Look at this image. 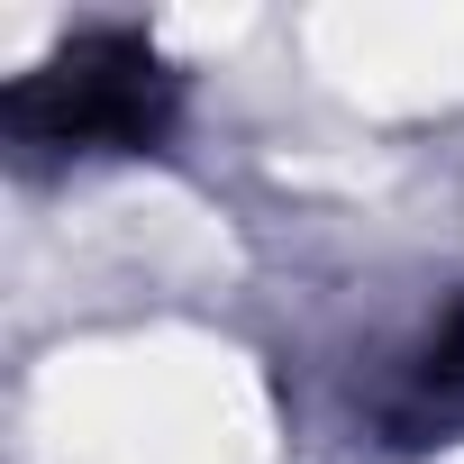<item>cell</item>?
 I'll list each match as a JSON object with an SVG mask.
<instances>
[{"instance_id": "6da1fadb", "label": "cell", "mask_w": 464, "mask_h": 464, "mask_svg": "<svg viewBox=\"0 0 464 464\" xmlns=\"http://www.w3.org/2000/svg\"><path fill=\"white\" fill-rule=\"evenodd\" d=\"M164 101H173V73L155 64L146 37H82L37 92H19V119L64 146H137L155 137Z\"/></svg>"}, {"instance_id": "7a4b0ae2", "label": "cell", "mask_w": 464, "mask_h": 464, "mask_svg": "<svg viewBox=\"0 0 464 464\" xmlns=\"http://www.w3.org/2000/svg\"><path fill=\"white\" fill-rule=\"evenodd\" d=\"M419 392H428V401H464V301L437 319V337H428V355H419Z\"/></svg>"}]
</instances>
